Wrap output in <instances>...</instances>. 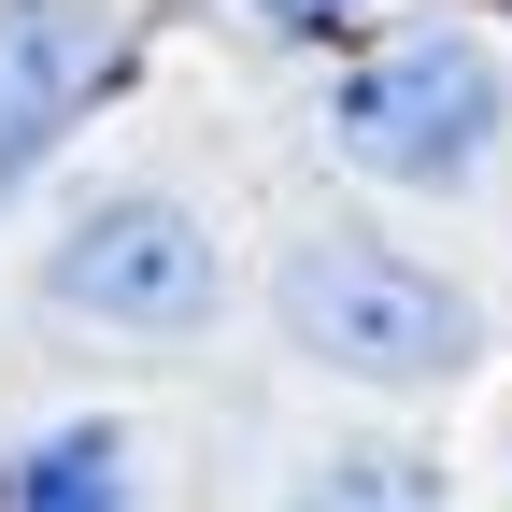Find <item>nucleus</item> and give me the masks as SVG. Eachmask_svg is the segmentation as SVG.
<instances>
[{
  "label": "nucleus",
  "instance_id": "nucleus-1",
  "mask_svg": "<svg viewBox=\"0 0 512 512\" xmlns=\"http://www.w3.org/2000/svg\"><path fill=\"white\" fill-rule=\"evenodd\" d=\"M271 328H285L299 370L370 384V399H413V384L484 370V299L441 285L427 256L370 242V228H299L271 256Z\"/></svg>",
  "mask_w": 512,
  "mask_h": 512
},
{
  "label": "nucleus",
  "instance_id": "nucleus-2",
  "mask_svg": "<svg viewBox=\"0 0 512 512\" xmlns=\"http://www.w3.org/2000/svg\"><path fill=\"white\" fill-rule=\"evenodd\" d=\"M328 157L399 185V200H470V185H498L512 157V72L484 29H399L328 72Z\"/></svg>",
  "mask_w": 512,
  "mask_h": 512
},
{
  "label": "nucleus",
  "instance_id": "nucleus-3",
  "mask_svg": "<svg viewBox=\"0 0 512 512\" xmlns=\"http://www.w3.org/2000/svg\"><path fill=\"white\" fill-rule=\"evenodd\" d=\"M43 313H72L100 342H143V356H185L228 313V242L171 185H114L43 242Z\"/></svg>",
  "mask_w": 512,
  "mask_h": 512
},
{
  "label": "nucleus",
  "instance_id": "nucleus-4",
  "mask_svg": "<svg viewBox=\"0 0 512 512\" xmlns=\"http://www.w3.org/2000/svg\"><path fill=\"white\" fill-rule=\"evenodd\" d=\"M128 72V0H0V200H29L57 143Z\"/></svg>",
  "mask_w": 512,
  "mask_h": 512
},
{
  "label": "nucleus",
  "instance_id": "nucleus-5",
  "mask_svg": "<svg viewBox=\"0 0 512 512\" xmlns=\"http://www.w3.org/2000/svg\"><path fill=\"white\" fill-rule=\"evenodd\" d=\"M15 512H143V441L114 413H57L15 456Z\"/></svg>",
  "mask_w": 512,
  "mask_h": 512
},
{
  "label": "nucleus",
  "instance_id": "nucleus-6",
  "mask_svg": "<svg viewBox=\"0 0 512 512\" xmlns=\"http://www.w3.org/2000/svg\"><path fill=\"white\" fill-rule=\"evenodd\" d=\"M356 15H370V0H256V29H299V43L313 29H356Z\"/></svg>",
  "mask_w": 512,
  "mask_h": 512
},
{
  "label": "nucleus",
  "instance_id": "nucleus-7",
  "mask_svg": "<svg viewBox=\"0 0 512 512\" xmlns=\"http://www.w3.org/2000/svg\"><path fill=\"white\" fill-rule=\"evenodd\" d=\"M285 512H342V498H328V484H299V498H285Z\"/></svg>",
  "mask_w": 512,
  "mask_h": 512
}]
</instances>
